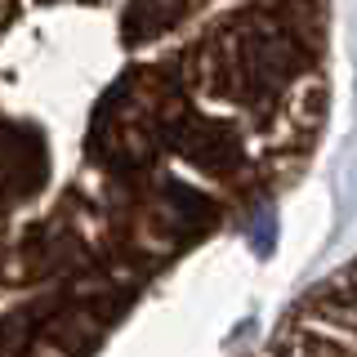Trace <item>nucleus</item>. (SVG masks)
<instances>
[{
	"instance_id": "nucleus-1",
	"label": "nucleus",
	"mask_w": 357,
	"mask_h": 357,
	"mask_svg": "<svg viewBox=\"0 0 357 357\" xmlns=\"http://www.w3.org/2000/svg\"><path fill=\"white\" fill-rule=\"evenodd\" d=\"M331 0H5L0 357H94L331 116Z\"/></svg>"
},
{
	"instance_id": "nucleus-2",
	"label": "nucleus",
	"mask_w": 357,
	"mask_h": 357,
	"mask_svg": "<svg viewBox=\"0 0 357 357\" xmlns=\"http://www.w3.org/2000/svg\"><path fill=\"white\" fill-rule=\"evenodd\" d=\"M241 357H357V255L308 286Z\"/></svg>"
}]
</instances>
